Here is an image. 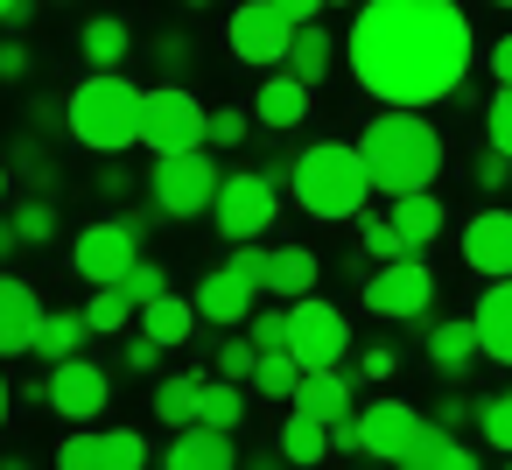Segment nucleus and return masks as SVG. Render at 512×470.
<instances>
[{"mask_svg": "<svg viewBox=\"0 0 512 470\" xmlns=\"http://www.w3.org/2000/svg\"><path fill=\"white\" fill-rule=\"evenodd\" d=\"M183 57H190V43H183V36H169V43H162V64H169V71H183Z\"/></svg>", "mask_w": 512, "mask_h": 470, "instance_id": "obj_57", "label": "nucleus"}, {"mask_svg": "<svg viewBox=\"0 0 512 470\" xmlns=\"http://www.w3.org/2000/svg\"><path fill=\"white\" fill-rule=\"evenodd\" d=\"M57 470H113V449L99 428H71L64 449H57Z\"/></svg>", "mask_w": 512, "mask_h": 470, "instance_id": "obj_35", "label": "nucleus"}, {"mask_svg": "<svg viewBox=\"0 0 512 470\" xmlns=\"http://www.w3.org/2000/svg\"><path fill=\"white\" fill-rule=\"evenodd\" d=\"M8 407H15V386H8V372H0V428H8Z\"/></svg>", "mask_w": 512, "mask_h": 470, "instance_id": "obj_59", "label": "nucleus"}, {"mask_svg": "<svg viewBox=\"0 0 512 470\" xmlns=\"http://www.w3.org/2000/svg\"><path fill=\"white\" fill-rule=\"evenodd\" d=\"M190 8H204V0H190Z\"/></svg>", "mask_w": 512, "mask_h": 470, "instance_id": "obj_64", "label": "nucleus"}, {"mask_svg": "<svg viewBox=\"0 0 512 470\" xmlns=\"http://www.w3.org/2000/svg\"><path fill=\"white\" fill-rule=\"evenodd\" d=\"M400 470H477V449H470L463 435H449V428H435V421H421V435L407 442V456H400Z\"/></svg>", "mask_w": 512, "mask_h": 470, "instance_id": "obj_22", "label": "nucleus"}, {"mask_svg": "<svg viewBox=\"0 0 512 470\" xmlns=\"http://www.w3.org/2000/svg\"><path fill=\"white\" fill-rule=\"evenodd\" d=\"M36 15V0H0V22H8V29H22Z\"/></svg>", "mask_w": 512, "mask_h": 470, "instance_id": "obj_54", "label": "nucleus"}, {"mask_svg": "<svg viewBox=\"0 0 512 470\" xmlns=\"http://www.w3.org/2000/svg\"><path fill=\"white\" fill-rule=\"evenodd\" d=\"M505 176H512V162L484 148V155H477V190H505Z\"/></svg>", "mask_w": 512, "mask_h": 470, "instance_id": "obj_48", "label": "nucleus"}, {"mask_svg": "<svg viewBox=\"0 0 512 470\" xmlns=\"http://www.w3.org/2000/svg\"><path fill=\"white\" fill-rule=\"evenodd\" d=\"M71 267H78L92 288H120V281L141 267V218L85 225V232H78V246H71Z\"/></svg>", "mask_w": 512, "mask_h": 470, "instance_id": "obj_9", "label": "nucleus"}, {"mask_svg": "<svg viewBox=\"0 0 512 470\" xmlns=\"http://www.w3.org/2000/svg\"><path fill=\"white\" fill-rule=\"evenodd\" d=\"M8 169H15V176H29V183H36V197H43V190L57 183V162H50V148H43V141H22Z\"/></svg>", "mask_w": 512, "mask_h": 470, "instance_id": "obj_41", "label": "nucleus"}, {"mask_svg": "<svg viewBox=\"0 0 512 470\" xmlns=\"http://www.w3.org/2000/svg\"><path fill=\"white\" fill-rule=\"evenodd\" d=\"M253 127H260V120H253L246 106H218V113H211V148H246Z\"/></svg>", "mask_w": 512, "mask_h": 470, "instance_id": "obj_39", "label": "nucleus"}, {"mask_svg": "<svg viewBox=\"0 0 512 470\" xmlns=\"http://www.w3.org/2000/svg\"><path fill=\"white\" fill-rule=\"evenodd\" d=\"M274 211H281V197H274V183L260 176V169H239V176H225V190H218V232L232 239V246H253V239H267V225H274Z\"/></svg>", "mask_w": 512, "mask_h": 470, "instance_id": "obj_10", "label": "nucleus"}, {"mask_svg": "<svg viewBox=\"0 0 512 470\" xmlns=\"http://www.w3.org/2000/svg\"><path fill=\"white\" fill-rule=\"evenodd\" d=\"M288 414H309V421H323V428L351 421V414H358V407H351V372H344V365H337V372H309Z\"/></svg>", "mask_w": 512, "mask_h": 470, "instance_id": "obj_19", "label": "nucleus"}, {"mask_svg": "<svg viewBox=\"0 0 512 470\" xmlns=\"http://www.w3.org/2000/svg\"><path fill=\"white\" fill-rule=\"evenodd\" d=\"M316 253L309 246H274L267 253V295H281V302H302V295H316Z\"/></svg>", "mask_w": 512, "mask_h": 470, "instance_id": "obj_23", "label": "nucleus"}, {"mask_svg": "<svg viewBox=\"0 0 512 470\" xmlns=\"http://www.w3.org/2000/svg\"><path fill=\"white\" fill-rule=\"evenodd\" d=\"M477 435H484L491 449H505V456H512V393L477 400Z\"/></svg>", "mask_w": 512, "mask_h": 470, "instance_id": "obj_38", "label": "nucleus"}, {"mask_svg": "<svg viewBox=\"0 0 512 470\" xmlns=\"http://www.w3.org/2000/svg\"><path fill=\"white\" fill-rule=\"evenodd\" d=\"M288 351H295L302 372H337V365L351 358V323H344V309H337V302H316V295L288 302Z\"/></svg>", "mask_w": 512, "mask_h": 470, "instance_id": "obj_6", "label": "nucleus"}, {"mask_svg": "<svg viewBox=\"0 0 512 470\" xmlns=\"http://www.w3.org/2000/svg\"><path fill=\"white\" fill-rule=\"evenodd\" d=\"M253 120H260L267 134H288V127H302V120H309V85H302V78H288V71H274V78H260V99H253Z\"/></svg>", "mask_w": 512, "mask_h": 470, "instance_id": "obj_18", "label": "nucleus"}, {"mask_svg": "<svg viewBox=\"0 0 512 470\" xmlns=\"http://www.w3.org/2000/svg\"><path fill=\"white\" fill-rule=\"evenodd\" d=\"M302 365H295V351H260V372H253V393L260 400H288L295 407V393H302Z\"/></svg>", "mask_w": 512, "mask_h": 470, "instance_id": "obj_33", "label": "nucleus"}, {"mask_svg": "<svg viewBox=\"0 0 512 470\" xmlns=\"http://www.w3.org/2000/svg\"><path fill=\"white\" fill-rule=\"evenodd\" d=\"M393 225H400V239L421 253V246H435V232H442V197L435 190H414V197H393V211H386Z\"/></svg>", "mask_w": 512, "mask_h": 470, "instance_id": "obj_27", "label": "nucleus"}, {"mask_svg": "<svg viewBox=\"0 0 512 470\" xmlns=\"http://www.w3.org/2000/svg\"><path fill=\"white\" fill-rule=\"evenodd\" d=\"M428 358H435V372H442V379H463V372L484 358V344H477V323H470V316L428 323Z\"/></svg>", "mask_w": 512, "mask_h": 470, "instance_id": "obj_21", "label": "nucleus"}, {"mask_svg": "<svg viewBox=\"0 0 512 470\" xmlns=\"http://www.w3.org/2000/svg\"><path fill=\"white\" fill-rule=\"evenodd\" d=\"M197 421L232 435V428L246 421V386H232V379H218V372H211V379H204V393H197Z\"/></svg>", "mask_w": 512, "mask_h": 470, "instance_id": "obj_31", "label": "nucleus"}, {"mask_svg": "<svg viewBox=\"0 0 512 470\" xmlns=\"http://www.w3.org/2000/svg\"><path fill=\"white\" fill-rule=\"evenodd\" d=\"M204 379H211V372H176V379H162V386H155V421H162V428H197V393H204Z\"/></svg>", "mask_w": 512, "mask_h": 470, "instance_id": "obj_29", "label": "nucleus"}, {"mask_svg": "<svg viewBox=\"0 0 512 470\" xmlns=\"http://www.w3.org/2000/svg\"><path fill=\"white\" fill-rule=\"evenodd\" d=\"M141 120H148V92L127 85V78H113V71H92V78L64 99L71 141L92 148V155H106V162H120V155L141 141Z\"/></svg>", "mask_w": 512, "mask_h": 470, "instance_id": "obj_3", "label": "nucleus"}, {"mask_svg": "<svg viewBox=\"0 0 512 470\" xmlns=\"http://www.w3.org/2000/svg\"><path fill=\"white\" fill-rule=\"evenodd\" d=\"M155 351H162L155 337H127V351H120V365H127V372H155Z\"/></svg>", "mask_w": 512, "mask_h": 470, "instance_id": "obj_49", "label": "nucleus"}, {"mask_svg": "<svg viewBox=\"0 0 512 470\" xmlns=\"http://www.w3.org/2000/svg\"><path fill=\"white\" fill-rule=\"evenodd\" d=\"M106 449H113V470H148V435L141 428H106Z\"/></svg>", "mask_w": 512, "mask_h": 470, "instance_id": "obj_42", "label": "nucleus"}, {"mask_svg": "<svg viewBox=\"0 0 512 470\" xmlns=\"http://www.w3.org/2000/svg\"><path fill=\"white\" fill-rule=\"evenodd\" d=\"M253 295H260L253 281H239L232 267H211V274L197 281V295H190V302H197V316H204V323L239 330V323H253Z\"/></svg>", "mask_w": 512, "mask_h": 470, "instance_id": "obj_16", "label": "nucleus"}, {"mask_svg": "<svg viewBox=\"0 0 512 470\" xmlns=\"http://www.w3.org/2000/svg\"><path fill=\"white\" fill-rule=\"evenodd\" d=\"M218 190H225V169L211 162V148L162 155L155 176H148V197H155L162 218H204V211H218Z\"/></svg>", "mask_w": 512, "mask_h": 470, "instance_id": "obj_5", "label": "nucleus"}, {"mask_svg": "<svg viewBox=\"0 0 512 470\" xmlns=\"http://www.w3.org/2000/svg\"><path fill=\"white\" fill-rule=\"evenodd\" d=\"M295 22L274 8V0H239L232 8V22H225V43H232V57L239 64H253V71H288V50H295Z\"/></svg>", "mask_w": 512, "mask_h": 470, "instance_id": "obj_7", "label": "nucleus"}, {"mask_svg": "<svg viewBox=\"0 0 512 470\" xmlns=\"http://www.w3.org/2000/svg\"><path fill=\"white\" fill-rule=\"evenodd\" d=\"M246 470H295V463H288V456H281V449H274V456H267V449H260V456H253V463H246Z\"/></svg>", "mask_w": 512, "mask_h": 470, "instance_id": "obj_58", "label": "nucleus"}, {"mask_svg": "<svg viewBox=\"0 0 512 470\" xmlns=\"http://www.w3.org/2000/svg\"><path fill=\"white\" fill-rule=\"evenodd\" d=\"M463 421H477V407H463V400L449 393V400L435 407V428H449V435H463Z\"/></svg>", "mask_w": 512, "mask_h": 470, "instance_id": "obj_51", "label": "nucleus"}, {"mask_svg": "<svg viewBox=\"0 0 512 470\" xmlns=\"http://www.w3.org/2000/svg\"><path fill=\"white\" fill-rule=\"evenodd\" d=\"M8 190H15V169H8V162H0V204H8Z\"/></svg>", "mask_w": 512, "mask_h": 470, "instance_id": "obj_60", "label": "nucleus"}, {"mask_svg": "<svg viewBox=\"0 0 512 470\" xmlns=\"http://www.w3.org/2000/svg\"><path fill=\"white\" fill-rule=\"evenodd\" d=\"M43 302L22 274H0V358H15V351H36V330H43Z\"/></svg>", "mask_w": 512, "mask_h": 470, "instance_id": "obj_15", "label": "nucleus"}, {"mask_svg": "<svg viewBox=\"0 0 512 470\" xmlns=\"http://www.w3.org/2000/svg\"><path fill=\"white\" fill-rule=\"evenodd\" d=\"M421 407H407V400H372V407H358V428H365V456H379V463H400L407 456V442L421 435Z\"/></svg>", "mask_w": 512, "mask_h": 470, "instance_id": "obj_14", "label": "nucleus"}, {"mask_svg": "<svg viewBox=\"0 0 512 470\" xmlns=\"http://www.w3.org/2000/svg\"><path fill=\"white\" fill-rule=\"evenodd\" d=\"M358 302L372 316H386V323H421L428 302H435V274H428V260H393L358 288Z\"/></svg>", "mask_w": 512, "mask_h": 470, "instance_id": "obj_11", "label": "nucleus"}, {"mask_svg": "<svg viewBox=\"0 0 512 470\" xmlns=\"http://www.w3.org/2000/svg\"><path fill=\"white\" fill-rule=\"evenodd\" d=\"M323 8H365V0H323Z\"/></svg>", "mask_w": 512, "mask_h": 470, "instance_id": "obj_62", "label": "nucleus"}, {"mask_svg": "<svg viewBox=\"0 0 512 470\" xmlns=\"http://www.w3.org/2000/svg\"><path fill=\"white\" fill-rule=\"evenodd\" d=\"M281 456H288L295 470H316V463L330 456V428L309 421V414H288V421H281Z\"/></svg>", "mask_w": 512, "mask_h": 470, "instance_id": "obj_32", "label": "nucleus"}, {"mask_svg": "<svg viewBox=\"0 0 512 470\" xmlns=\"http://www.w3.org/2000/svg\"><path fill=\"white\" fill-rule=\"evenodd\" d=\"M267 253H274V246H232V260H225V267H232L239 281H253V288L267 295Z\"/></svg>", "mask_w": 512, "mask_h": 470, "instance_id": "obj_45", "label": "nucleus"}, {"mask_svg": "<svg viewBox=\"0 0 512 470\" xmlns=\"http://www.w3.org/2000/svg\"><path fill=\"white\" fill-rule=\"evenodd\" d=\"M288 190H295V204H302L309 218H323V225L372 211V204H365V197H372L365 155H358V148H344V141H316V148H302V155H295Z\"/></svg>", "mask_w": 512, "mask_h": 470, "instance_id": "obj_4", "label": "nucleus"}, {"mask_svg": "<svg viewBox=\"0 0 512 470\" xmlns=\"http://www.w3.org/2000/svg\"><path fill=\"white\" fill-rule=\"evenodd\" d=\"M127 50H134V36H127V22H120V15H92V22L78 29V57H85L92 71H120V64H127Z\"/></svg>", "mask_w": 512, "mask_h": 470, "instance_id": "obj_24", "label": "nucleus"}, {"mask_svg": "<svg viewBox=\"0 0 512 470\" xmlns=\"http://www.w3.org/2000/svg\"><path fill=\"white\" fill-rule=\"evenodd\" d=\"M15 232H22V246L57 239V204H50V197H22V204H15Z\"/></svg>", "mask_w": 512, "mask_h": 470, "instance_id": "obj_37", "label": "nucleus"}, {"mask_svg": "<svg viewBox=\"0 0 512 470\" xmlns=\"http://www.w3.org/2000/svg\"><path fill=\"white\" fill-rule=\"evenodd\" d=\"M211 358H218V379H232V386H253V372H260V344L253 337H225Z\"/></svg>", "mask_w": 512, "mask_h": 470, "instance_id": "obj_36", "label": "nucleus"}, {"mask_svg": "<svg viewBox=\"0 0 512 470\" xmlns=\"http://www.w3.org/2000/svg\"><path fill=\"white\" fill-rule=\"evenodd\" d=\"M246 337H253L260 351H288V309H253Z\"/></svg>", "mask_w": 512, "mask_h": 470, "instance_id": "obj_44", "label": "nucleus"}, {"mask_svg": "<svg viewBox=\"0 0 512 470\" xmlns=\"http://www.w3.org/2000/svg\"><path fill=\"white\" fill-rule=\"evenodd\" d=\"M141 309L127 302V288H92V302H85V323H92V337H113V330H127Z\"/></svg>", "mask_w": 512, "mask_h": 470, "instance_id": "obj_34", "label": "nucleus"}, {"mask_svg": "<svg viewBox=\"0 0 512 470\" xmlns=\"http://www.w3.org/2000/svg\"><path fill=\"white\" fill-rule=\"evenodd\" d=\"M274 8H281V15H288L295 29H309V22L323 15V0H274Z\"/></svg>", "mask_w": 512, "mask_h": 470, "instance_id": "obj_52", "label": "nucleus"}, {"mask_svg": "<svg viewBox=\"0 0 512 470\" xmlns=\"http://www.w3.org/2000/svg\"><path fill=\"white\" fill-rule=\"evenodd\" d=\"M85 337H92L85 309H50V316H43V330H36V358H50V365L85 358Z\"/></svg>", "mask_w": 512, "mask_h": 470, "instance_id": "obj_26", "label": "nucleus"}, {"mask_svg": "<svg viewBox=\"0 0 512 470\" xmlns=\"http://www.w3.org/2000/svg\"><path fill=\"white\" fill-rule=\"evenodd\" d=\"M99 190H106V197H127L134 183H127V169H120V162H106V176H99Z\"/></svg>", "mask_w": 512, "mask_h": 470, "instance_id": "obj_55", "label": "nucleus"}, {"mask_svg": "<svg viewBox=\"0 0 512 470\" xmlns=\"http://www.w3.org/2000/svg\"><path fill=\"white\" fill-rule=\"evenodd\" d=\"M120 288H127V302H134V309H148V302H162V295H169V281H162V267H155V260H141Z\"/></svg>", "mask_w": 512, "mask_h": 470, "instance_id": "obj_43", "label": "nucleus"}, {"mask_svg": "<svg viewBox=\"0 0 512 470\" xmlns=\"http://www.w3.org/2000/svg\"><path fill=\"white\" fill-rule=\"evenodd\" d=\"M330 64H337V43H330V29L323 22H309L302 36H295V50H288V78H302L309 92L330 78Z\"/></svg>", "mask_w": 512, "mask_h": 470, "instance_id": "obj_28", "label": "nucleus"}, {"mask_svg": "<svg viewBox=\"0 0 512 470\" xmlns=\"http://www.w3.org/2000/svg\"><path fill=\"white\" fill-rule=\"evenodd\" d=\"M141 148H155V162H162V155H197V148H211V113H204L183 85H162V92H148Z\"/></svg>", "mask_w": 512, "mask_h": 470, "instance_id": "obj_8", "label": "nucleus"}, {"mask_svg": "<svg viewBox=\"0 0 512 470\" xmlns=\"http://www.w3.org/2000/svg\"><path fill=\"white\" fill-rule=\"evenodd\" d=\"M491 8H512V0H491Z\"/></svg>", "mask_w": 512, "mask_h": 470, "instance_id": "obj_63", "label": "nucleus"}, {"mask_svg": "<svg viewBox=\"0 0 512 470\" xmlns=\"http://www.w3.org/2000/svg\"><path fill=\"white\" fill-rule=\"evenodd\" d=\"M470 323H477L484 358H491V365H512V281H491V288L477 295Z\"/></svg>", "mask_w": 512, "mask_h": 470, "instance_id": "obj_20", "label": "nucleus"}, {"mask_svg": "<svg viewBox=\"0 0 512 470\" xmlns=\"http://www.w3.org/2000/svg\"><path fill=\"white\" fill-rule=\"evenodd\" d=\"M0 470H29V463H22V456H0Z\"/></svg>", "mask_w": 512, "mask_h": 470, "instance_id": "obj_61", "label": "nucleus"}, {"mask_svg": "<svg viewBox=\"0 0 512 470\" xmlns=\"http://www.w3.org/2000/svg\"><path fill=\"white\" fill-rule=\"evenodd\" d=\"M393 372H400V351H393V344H365V351H358V379L379 386V379H393Z\"/></svg>", "mask_w": 512, "mask_h": 470, "instance_id": "obj_46", "label": "nucleus"}, {"mask_svg": "<svg viewBox=\"0 0 512 470\" xmlns=\"http://www.w3.org/2000/svg\"><path fill=\"white\" fill-rule=\"evenodd\" d=\"M162 470H239V449H232L225 428H204V421H197V428H176Z\"/></svg>", "mask_w": 512, "mask_h": 470, "instance_id": "obj_17", "label": "nucleus"}, {"mask_svg": "<svg viewBox=\"0 0 512 470\" xmlns=\"http://www.w3.org/2000/svg\"><path fill=\"white\" fill-rule=\"evenodd\" d=\"M22 253V232H15V218H0V267H8Z\"/></svg>", "mask_w": 512, "mask_h": 470, "instance_id": "obj_56", "label": "nucleus"}, {"mask_svg": "<svg viewBox=\"0 0 512 470\" xmlns=\"http://www.w3.org/2000/svg\"><path fill=\"white\" fill-rule=\"evenodd\" d=\"M197 323H204V316H197V302H190V295H162V302H148V309H141V337H155L162 351H169V344H190V337H197Z\"/></svg>", "mask_w": 512, "mask_h": 470, "instance_id": "obj_25", "label": "nucleus"}, {"mask_svg": "<svg viewBox=\"0 0 512 470\" xmlns=\"http://www.w3.org/2000/svg\"><path fill=\"white\" fill-rule=\"evenodd\" d=\"M330 449H337V456H365V428H358V414L330 428Z\"/></svg>", "mask_w": 512, "mask_h": 470, "instance_id": "obj_50", "label": "nucleus"}, {"mask_svg": "<svg viewBox=\"0 0 512 470\" xmlns=\"http://www.w3.org/2000/svg\"><path fill=\"white\" fill-rule=\"evenodd\" d=\"M358 253H365V260H379V267H393V260H421V253L400 239V225H393V218H379V211H358Z\"/></svg>", "mask_w": 512, "mask_h": 470, "instance_id": "obj_30", "label": "nucleus"}, {"mask_svg": "<svg viewBox=\"0 0 512 470\" xmlns=\"http://www.w3.org/2000/svg\"><path fill=\"white\" fill-rule=\"evenodd\" d=\"M484 141H491V155L512 162V92H505V85H498L491 106H484Z\"/></svg>", "mask_w": 512, "mask_h": 470, "instance_id": "obj_40", "label": "nucleus"}, {"mask_svg": "<svg viewBox=\"0 0 512 470\" xmlns=\"http://www.w3.org/2000/svg\"><path fill=\"white\" fill-rule=\"evenodd\" d=\"M491 78L512 92V36H498V43H491Z\"/></svg>", "mask_w": 512, "mask_h": 470, "instance_id": "obj_53", "label": "nucleus"}, {"mask_svg": "<svg viewBox=\"0 0 512 470\" xmlns=\"http://www.w3.org/2000/svg\"><path fill=\"white\" fill-rule=\"evenodd\" d=\"M344 57H351V78L386 113H421V106L463 99L477 36L456 0H365L344 36Z\"/></svg>", "mask_w": 512, "mask_h": 470, "instance_id": "obj_1", "label": "nucleus"}, {"mask_svg": "<svg viewBox=\"0 0 512 470\" xmlns=\"http://www.w3.org/2000/svg\"><path fill=\"white\" fill-rule=\"evenodd\" d=\"M358 155H365L372 190H386V197L435 190V176H442V134H435L421 113H379V120L358 134Z\"/></svg>", "mask_w": 512, "mask_h": 470, "instance_id": "obj_2", "label": "nucleus"}, {"mask_svg": "<svg viewBox=\"0 0 512 470\" xmlns=\"http://www.w3.org/2000/svg\"><path fill=\"white\" fill-rule=\"evenodd\" d=\"M106 400H113V379H106L92 358L50 365V414H64L71 428H85L92 414H106Z\"/></svg>", "mask_w": 512, "mask_h": 470, "instance_id": "obj_12", "label": "nucleus"}, {"mask_svg": "<svg viewBox=\"0 0 512 470\" xmlns=\"http://www.w3.org/2000/svg\"><path fill=\"white\" fill-rule=\"evenodd\" d=\"M0 78H8V85L29 78V43L22 36H0Z\"/></svg>", "mask_w": 512, "mask_h": 470, "instance_id": "obj_47", "label": "nucleus"}, {"mask_svg": "<svg viewBox=\"0 0 512 470\" xmlns=\"http://www.w3.org/2000/svg\"><path fill=\"white\" fill-rule=\"evenodd\" d=\"M463 267L484 281H512V211H477L463 225Z\"/></svg>", "mask_w": 512, "mask_h": 470, "instance_id": "obj_13", "label": "nucleus"}]
</instances>
